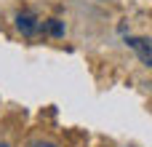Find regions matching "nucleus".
I'll list each match as a JSON object with an SVG mask.
<instances>
[{
    "instance_id": "obj_1",
    "label": "nucleus",
    "mask_w": 152,
    "mask_h": 147,
    "mask_svg": "<svg viewBox=\"0 0 152 147\" xmlns=\"http://www.w3.org/2000/svg\"><path fill=\"white\" fill-rule=\"evenodd\" d=\"M16 29H19L24 37H35V35L43 29V24L37 21V16H35L32 11H21V13H16Z\"/></svg>"
},
{
    "instance_id": "obj_2",
    "label": "nucleus",
    "mask_w": 152,
    "mask_h": 147,
    "mask_svg": "<svg viewBox=\"0 0 152 147\" xmlns=\"http://www.w3.org/2000/svg\"><path fill=\"white\" fill-rule=\"evenodd\" d=\"M128 46L136 51V56L142 59V64L152 67V40H147V37H128Z\"/></svg>"
},
{
    "instance_id": "obj_3",
    "label": "nucleus",
    "mask_w": 152,
    "mask_h": 147,
    "mask_svg": "<svg viewBox=\"0 0 152 147\" xmlns=\"http://www.w3.org/2000/svg\"><path fill=\"white\" fill-rule=\"evenodd\" d=\"M43 29H45L48 35H53V37L64 35V24H61L59 19H48V21H43Z\"/></svg>"
},
{
    "instance_id": "obj_4",
    "label": "nucleus",
    "mask_w": 152,
    "mask_h": 147,
    "mask_svg": "<svg viewBox=\"0 0 152 147\" xmlns=\"http://www.w3.org/2000/svg\"><path fill=\"white\" fill-rule=\"evenodd\" d=\"M32 147H56V145H51V142H37V145H32Z\"/></svg>"
},
{
    "instance_id": "obj_5",
    "label": "nucleus",
    "mask_w": 152,
    "mask_h": 147,
    "mask_svg": "<svg viewBox=\"0 0 152 147\" xmlns=\"http://www.w3.org/2000/svg\"><path fill=\"white\" fill-rule=\"evenodd\" d=\"M0 147H8V145H0Z\"/></svg>"
}]
</instances>
